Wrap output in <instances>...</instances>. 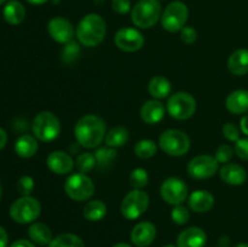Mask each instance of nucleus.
Instances as JSON below:
<instances>
[{
	"label": "nucleus",
	"mask_w": 248,
	"mask_h": 247,
	"mask_svg": "<svg viewBox=\"0 0 248 247\" xmlns=\"http://www.w3.org/2000/svg\"><path fill=\"white\" fill-rule=\"evenodd\" d=\"M74 135L81 147L87 149L98 147L106 138V121L98 115L87 114L75 124Z\"/></svg>",
	"instance_id": "f257e3e1"
},
{
	"label": "nucleus",
	"mask_w": 248,
	"mask_h": 247,
	"mask_svg": "<svg viewBox=\"0 0 248 247\" xmlns=\"http://www.w3.org/2000/svg\"><path fill=\"white\" fill-rule=\"evenodd\" d=\"M107 34V24L103 17L97 14L86 15L77 28L78 40L86 47L98 46Z\"/></svg>",
	"instance_id": "f03ea898"
},
{
	"label": "nucleus",
	"mask_w": 248,
	"mask_h": 247,
	"mask_svg": "<svg viewBox=\"0 0 248 247\" xmlns=\"http://www.w3.org/2000/svg\"><path fill=\"white\" fill-rule=\"evenodd\" d=\"M160 18L161 5L157 0H140L131 10V19L140 28H152Z\"/></svg>",
	"instance_id": "7ed1b4c3"
},
{
	"label": "nucleus",
	"mask_w": 248,
	"mask_h": 247,
	"mask_svg": "<svg viewBox=\"0 0 248 247\" xmlns=\"http://www.w3.org/2000/svg\"><path fill=\"white\" fill-rule=\"evenodd\" d=\"M31 130L35 138L41 142H52L60 136V119L51 111H41L34 118Z\"/></svg>",
	"instance_id": "20e7f679"
},
{
	"label": "nucleus",
	"mask_w": 248,
	"mask_h": 247,
	"mask_svg": "<svg viewBox=\"0 0 248 247\" xmlns=\"http://www.w3.org/2000/svg\"><path fill=\"white\" fill-rule=\"evenodd\" d=\"M41 206L35 198L22 196L17 199L10 207V216L19 224H28L36 220L40 216Z\"/></svg>",
	"instance_id": "39448f33"
},
{
	"label": "nucleus",
	"mask_w": 248,
	"mask_h": 247,
	"mask_svg": "<svg viewBox=\"0 0 248 247\" xmlns=\"http://www.w3.org/2000/svg\"><path fill=\"white\" fill-rule=\"evenodd\" d=\"M159 145L167 155L182 156L190 149V139L183 131L171 128L161 133L159 138Z\"/></svg>",
	"instance_id": "423d86ee"
},
{
	"label": "nucleus",
	"mask_w": 248,
	"mask_h": 247,
	"mask_svg": "<svg viewBox=\"0 0 248 247\" xmlns=\"http://www.w3.org/2000/svg\"><path fill=\"white\" fill-rule=\"evenodd\" d=\"M64 191L72 200L86 201L94 194V184L86 173H74L68 177L64 183Z\"/></svg>",
	"instance_id": "0eeeda50"
},
{
	"label": "nucleus",
	"mask_w": 248,
	"mask_h": 247,
	"mask_svg": "<svg viewBox=\"0 0 248 247\" xmlns=\"http://www.w3.org/2000/svg\"><path fill=\"white\" fill-rule=\"evenodd\" d=\"M166 108L173 119L186 120V119H190L195 113L196 101L188 92H176L169 98Z\"/></svg>",
	"instance_id": "6e6552de"
},
{
	"label": "nucleus",
	"mask_w": 248,
	"mask_h": 247,
	"mask_svg": "<svg viewBox=\"0 0 248 247\" xmlns=\"http://www.w3.org/2000/svg\"><path fill=\"white\" fill-rule=\"evenodd\" d=\"M149 206V196L142 189H133L121 202V215L128 220L138 219Z\"/></svg>",
	"instance_id": "1a4fd4ad"
},
{
	"label": "nucleus",
	"mask_w": 248,
	"mask_h": 247,
	"mask_svg": "<svg viewBox=\"0 0 248 247\" xmlns=\"http://www.w3.org/2000/svg\"><path fill=\"white\" fill-rule=\"evenodd\" d=\"M188 7L182 1H173L165 9L161 16V24L167 31H179L188 21Z\"/></svg>",
	"instance_id": "9d476101"
},
{
	"label": "nucleus",
	"mask_w": 248,
	"mask_h": 247,
	"mask_svg": "<svg viewBox=\"0 0 248 247\" xmlns=\"http://www.w3.org/2000/svg\"><path fill=\"white\" fill-rule=\"evenodd\" d=\"M160 195L170 205H182L189 198V190L186 184L177 177H170L160 188Z\"/></svg>",
	"instance_id": "9b49d317"
},
{
	"label": "nucleus",
	"mask_w": 248,
	"mask_h": 247,
	"mask_svg": "<svg viewBox=\"0 0 248 247\" xmlns=\"http://www.w3.org/2000/svg\"><path fill=\"white\" fill-rule=\"evenodd\" d=\"M219 169V162L212 155H199L188 165L189 176L195 179H206L215 176Z\"/></svg>",
	"instance_id": "f8f14e48"
},
{
	"label": "nucleus",
	"mask_w": 248,
	"mask_h": 247,
	"mask_svg": "<svg viewBox=\"0 0 248 247\" xmlns=\"http://www.w3.org/2000/svg\"><path fill=\"white\" fill-rule=\"evenodd\" d=\"M115 45L125 52H136L144 45V36L140 31L125 27L115 34Z\"/></svg>",
	"instance_id": "ddd939ff"
},
{
	"label": "nucleus",
	"mask_w": 248,
	"mask_h": 247,
	"mask_svg": "<svg viewBox=\"0 0 248 247\" xmlns=\"http://www.w3.org/2000/svg\"><path fill=\"white\" fill-rule=\"evenodd\" d=\"M47 31L51 38L60 44H68L74 38V27L63 17H53L47 23Z\"/></svg>",
	"instance_id": "4468645a"
},
{
	"label": "nucleus",
	"mask_w": 248,
	"mask_h": 247,
	"mask_svg": "<svg viewBox=\"0 0 248 247\" xmlns=\"http://www.w3.org/2000/svg\"><path fill=\"white\" fill-rule=\"evenodd\" d=\"M46 165L56 174H68L74 169V160L68 153L57 150L52 152L46 159Z\"/></svg>",
	"instance_id": "2eb2a0df"
},
{
	"label": "nucleus",
	"mask_w": 248,
	"mask_h": 247,
	"mask_svg": "<svg viewBox=\"0 0 248 247\" xmlns=\"http://www.w3.org/2000/svg\"><path fill=\"white\" fill-rule=\"evenodd\" d=\"M156 237V228L150 222H140L131 232V241L137 247H147L152 245Z\"/></svg>",
	"instance_id": "dca6fc26"
},
{
	"label": "nucleus",
	"mask_w": 248,
	"mask_h": 247,
	"mask_svg": "<svg viewBox=\"0 0 248 247\" xmlns=\"http://www.w3.org/2000/svg\"><path fill=\"white\" fill-rule=\"evenodd\" d=\"M207 240V235L201 228L190 227L183 230L177 237L178 247H203Z\"/></svg>",
	"instance_id": "f3484780"
},
{
	"label": "nucleus",
	"mask_w": 248,
	"mask_h": 247,
	"mask_svg": "<svg viewBox=\"0 0 248 247\" xmlns=\"http://www.w3.org/2000/svg\"><path fill=\"white\" fill-rule=\"evenodd\" d=\"M165 107L159 99H150L140 107V118L145 124L155 125L164 119Z\"/></svg>",
	"instance_id": "a211bd4d"
},
{
	"label": "nucleus",
	"mask_w": 248,
	"mask_h": 247,
	"mask_svg": "<svg viewBox=\"0 0 248 247\" xmlns=\"http://www.w3.org/2000/svg\"><path fill=\"white\" fill-rule=\"evenodd\" d=\"M188 203L194 212L205 213L215 205V196L207 190H196L189 195Z\"/></svg>",
	"instance_id": "6ab92c4d"
},
{
	"label": "nucleus",
	"mask_w": 248,
	"mask_h": 247,
	"mask_svg": "<svg viewBox=\"0 0 248 247\" xmlns=\"http://www.w3.org/2000/svg\"><path fill=\"white\" fill-rule=\"evenodd\" d=\"M220 179L229 185H241L246 182L247 172L237 164H225L219 171Z\"/></svg>",
	"instance_id": "aec40b11"
},
{
	"label": "nucleus",
	"mask_w": 248,
	"mask_h": 247,
	"mask_svg": "<svg viewBox=\"0 0 248 247\" xmlns=\"http://www.w3.org/2000/svg\"><path fill=\"white\" fill-rule=\"evenodd\" d=\"M228 69L236 77H242L248 73V50L239 48L230 55L228 60Z\"/></svg>",
	"instance_id": "412c9836"
},
{
	"label": "nucleus",
	"mask_w": 248,
	"mask_h": 247,
	"mask_svg": "<svg viewBox=\"0 0 248 247\" xmlns=\"http://www.w3.org/2000/svg\"><path fill=\"white\" fill-rule=\"evenodd\" d=\"M225 106L232 114L248 113V90L232 91L227 97Z\"/></svg>",
	"instance_id": "4be33fe9"
},
{
	"label": "nucleus",
	"mask_w": 248,
	"mask_h": 247,
	"mask_svg": "<svg viewBox=\"0 0 248 247\" xmlns=\"http://www.w3.org/2000/svg\"><path fill=\"white\" fill-rule=\"evenodd\" d=\"M28 235L31 242H34L36 245H40V246H48L50 242L53 240L52 232H51L50 228L40 222L33 223L29 227Z\"/></svg>",
	"instance_id": "5701e85b"
},
{
	"label": "nucleus",
	"mask_w": 248,
	"mask_h": 247,
	"mask_svg": "<svg viewBox=\"0 0 248 247\" xmlns=\"http://www.w3.org/2000/svg\"><path fill=\"white\" fill-rule=\"evenodd\" d=\"M171 82L161 75L154 77L148 84V91L156 99H164L169 97V94L171 93Z\"/></svg>",
	"instance_id": "b1692460"
},
{
	"label": "nucleus",
	"mask_w": 248,
	"mask_h": 247,
	"mask_svg": "<svg viewBox=\"0 0 248 247\" xmlns=\"http://www.w3.org/2000/svg\"><path fill=\"white\" fill-rule=\"evenodd\" d=\"M38 140L31 135H23L16 140L15 152L21 157H31L38 152Z\"/></svg>",
	"instance_id": "393cba45"
},
{
	"label": "nucleus",
	"mask_w": 248,
	"mask_h": 247,
	"mask_svg": "<svg viewBox=\"0 0 248 247\" xmlns=\"http://www.w3.org/2000/svg\"><path fill=\"white\" fill-rule=\"evenodd\" d=\"M4 19L10 24H19L26 17V10L24 6L17 0H11L7 2L2 11Z\"/></svg>",
	"instance_id": "a878e982"
},
{
	"label": "nucleus",
	"mask_w": 248,
	"mask_h": 247,
	"mask_svg": "<svg viewBox=\"0 0 248 247\" xmlns=\"http://www.w3.org/2000/svg\"><path fill=\"white\" fill-rule=\"evenodd\" d=\"M107 215V205L102 200H91L85 205L82 216L90 222H98Z\"/></svg>",
	"instance_id": "bb28decb"
},
{
	"label": "nucleus",
	"mask_w": 248,
	"mask_h": 247,
	"mask_svg": "<svg viewBox=\"0 0 248 247\" xmlns=\"http://www.w3.org/2000/svg\"><path fill=\"white\" fill-rule=\"evenodd\" d=\"M106 144L107 147L110 148H119L126 144L128 140V131L125 127L121 126H116L113 127L108 133L106 135Z\"/></svg>",
	"instance_id": "cd10ccee"
},
{
	"label": "nucleus",
	"mask_w": 248,
	"mask_h": 247,
	"mask_svg": "<svg viewBox=\"0 0 248 247\" xmlns=\"http://www.w3.org/2000/svg\"><path fill=\"white\" fill-rule=\"evenodd\" d=\"M47 247H85V244L78 235L65 232L55 237Z\"/></svg>",
	"instance_id": "c85d7f7f"
},
{
	"label": "nucleus",
	"mask_w": 248,
	"mask_h": 247,
	"mask_svg": "<svg viewBox=\"0 0 248 247\" xmlns=\"http://www.w3.org/2000/svg\"><path fill=\"white\" fill-rule=\"evenodd\" d=\"M156 144L152 139H140L135 145V154L140 159H150L156 154Z\"/></svg>",
	"instance_id": "c756f323"
},
{
	"label": "nucleus",
	"mask_w": 248,
	"mask_h": 247,
	"mask_svg": "<svg viewBox=\"0 0 248 247\" xmlns=\"http://www.w3.org/2000/svg\"><path fill=\"white\" fill-rule=\"evenodd\" d=\"M94 156H96L97 165L99 167H107L113 162V160L116 157V152L115 148L110 147H103L99 148L94 153Z\"/></svg>",
	"instance_id": "7c9ffc66"
},
{
	"label": "nucleus",
	"mask_w": 248,
	"mask_h": 247,
	"mask_svg": "<svg viewBox=\"0 0 248 247\" xmlns=\"http://www.w3.org/2000/svg\"><path fill=\"white\" fill-rule=\"evenodd\" d=\"M81 55L80 51V46L78 45L75 41H70V43L65 44L64 48L62 51V61L65 64H73L78 58Z\"/></svg>",
	"instance_id": "2f4dec72"
},
{
	"label": "nucleus",
	"mask_w": 248,
	"mask_h": 247,
	"mask_svg": "<svg viewBox=\"0 0 248 247\" xmlns=\"http://www.w3.org/2000/svg\"><path fill=\"white\" fill-rule=\"evenodd\" d=\"M96 165V156H94V154H91V153H82L77 159V167L81 173L91 172Z\"/></svg>",
	"instance_id": "473e14b6"
},
{
	"label": "nucleus",
	"mask_w": 248,
	"mask_h": 247,
	"mask_svg": "<svg viewBox=\"0 0 248 247\" xmlns=\"http://www.w3.org/2000/svg\"><path fill=\"white\" fill-rule=\"evenodd\" d=\"M149 182V176H148L147 171L144 169H135L130 174V184L135 189H142Z\"/></svg>",
	"instance_id": "72a5a7b5"
},
{
	"label": "nucleus",
	"mask_w": 248,
	"mask_h": 247,
	"mask_svg": "<svg viewBox=\"0 0 248 247\" xmlns=\"http://www.w3.org/2000/svg\"><path fill=\"white\" fill-rule=\"evenodd\" d=\"M171 218L176 224L184 225L188 223L189 218H190V212L186 206L176 205L171 212Z\"/></svg>",
	"instance_id": "f704fd0d"
},
{
	"label": "nucleus",
	"mask_w": 248,
	"mask_h": 247,
	"mask_svg": "<svg viewBox=\"0 0 248 247\" xmlns=\"http://www.w3.org/2000/svg\"><path fill=\"white\" fill-rule=\"evenodd\" d=\"M17 190L22 196H29L34 190V179L29 176H22L17 182Z\"/></svg>",
	"instance_id": "c9c22d12"
},
{
	"label": "nucleus",
	"mask_w": 248,
	"mask_h": 247,
	"mask_svg": "<svg viewBox=\"0 0 248 247\" xmlns=\"http://www.w3.org/2000/svg\"><path fill=\"white\" fill-rule=\"evenodd\" d=\"M232 155H234V149H232L230 145L223 144L216 152V159L219 164H229L230 160L232 159Z\"/></svg>",
	"instance_id": "e433bc0d"
},
{
	"label": "nucleus",
	"mask_w": 248,
	"mask_h": 247,
	"mask_svg": "<svg viewBox=\"0 0 248 247\" xmlns=\"http://www.w3.org/2000/svg\"><path fill=\"white\" fill-rule=\"evenodd\" d=\"M223 135L230 142H237L240 139V131L236 125L232 123H227L223 126Z\"/></svg>",
	"instance_id": "4c0bfd02"
},
{
	"label": "nucleus",
	"mask_w": 248,
	"mask_h": 247,
	"mask_svg": "<svg viewBox=\"0 0 248 247\" xmlns=\"http://www.w3.org/2000/svg\"><path fill=\"white\" fill-rule=\"evenodd\" d=\"M181 39L186 44L190 45V44L195 43L198 39V31L193 27H184L181 31Z\"/></svg>",
	"instance_id": "58836bf2"
},
{
	"label": "nucleus",
	"mask_w": 248,
	"mask_h": 247,
	"mask_svg": "<svg viewBox=\"0 0 248 247\" xmlns=\"http://www.w3.org/2000/svg\"><path fill=\"white\" fill-rule=\"evenodd\" d=\"M234 150L240 159L248 161V138H244V139H239L237 142H235Z\"/></svg>",
	"instance_id": "ea45409f"
},
{
	"label": "nucleus",
	"mask_w": 248,
	"mask_h": 247,
	"mask_svg": "<svg viewBox=\"0 0 248 247\" xmlns=\"http://www.w3.org/2000/svg\"><path fill=\"white\" fill-rule=\"evenodd\" d=\"M111 7L115 12L120 15H125L130 12L131 1L130 0H113L111 1Z\"/></svg>",
	"instance_id": "a19ab883"
},
{
	"label": "nucleus",
	"mask_w": 248,
	"mask_h": 247,
	"mask_svg": "<svg viewBox=\"0 0 248 247\" xmlns=\"http://www.w3.org/2000/svg\"><path fill=\"white\" fill-rule=\"evenodd\" d=\"M10 247H35V245H34V242L28 241V240L21 239L15 241Z\"/></svg>",
	"instance_id": "79ce46f5"
},
{
	"label": "nucleus",
	"mask_w": 248,
	"mask_h": 247,
	"mask_svg": "<svg viewBox=\"0 0 248 247\" xmlns=\"http://www.w3.org/2000/svg\"><path fill=\"white\" fill-rule=\"evenodd\" d=\"M7 242H9V236L6 230L0 227V247H7Z\"/></svg>",
	"instance_id": "37998d69"
},
{
	"label": "nucleus",
	"mask_w": 248,
	"mask_h": 247,
	"mask_svg": "<svg viewBox=\"0 0 248 247\" xmlns=\"http://www.w3.org/2000/svg\"><path fill=\"white\" fill-rule=\"evenodd\" d=\"M240 126H241L242 132H244L246 136H248V113H246L244 116H242Z\"/></svg>",
	"instance_id": "c03bdc74"
},
{
	"label": "nucleus",
	"mask_w": 248,
	"mask_h": 247,
	"mask_svg": "<svg viewBox=\"0 0 248 247\" xmlns=\"http://www.w3.org/2000/svg\"><path fill=\"white\" fill-rule=\"evenodd\" d=\"M6 143H7L6 131L2 130V128H0V150H1L5 145H6Z\"/></svg>",
	"instance_id": "a18cd8bd"
},
{
	"label": "nucleus",
	"mask_w": 248,
	"mask_h": 247,
	"mask_svg": "<svg viewBox=\"0 0 248 247\" xmlns=\"http://www.w3.org/2000/svg\"><path fill=\"white\" fill-rule=\"evenodd\" d=\"M28 2H31V4L33 5H43L45 4V2H47L48 0H27Z\"/></svg>",
	"instance_id": "49530a36"
},
{
	"label": "nucleus",
	"mask_w": 248,
	"mask_h": 247,
	"mask_svg": "<svg viewBox=\"0 0 248 247\" xmlns=\"http://www.w3.org/2000/svg\"><path fill=\"white\" fill-rule=\"evenodd\" d=\"M113 247H132V246H131V245H128V244H126V242H120V244L114 245Z\"/></svg>",
	"instance_id": "de8ad7c7"
},
{
	"label": "nucleus",
	"mask_w": 248,
	"mask_h": 247,
	"mask_svg": "<svg viewBox=\"0 0 248 247\" xmlns=\"http://www.w3.org/2000/svg\"><path fill=\"white\" fill-rule=\"evenodd\" d=\"M235 247H248V244H246V242H244V244H239L236 245Z\"/></svg>",
	"instance_id": "09e8293b"
},
{
	"label": "nucleus",
	"mask_w": 248,
	"mask_h": 247,
	"mask_svg": "<svg viewBox=\"0 0 248 247\" xmlns=\"http://www.w3.org/2000/svg\"><path fill=\"white\" fill-rule=\"evenodd\" d=\"M165 247H178V246H173V245H167V246H165Z\"/></svg>",
	"instance_id": "8fccbe9b"
},
{
	"label": "nucleus",
	"mask_w": 248,
	"mask_h": 247,
	"mask_svg": "<svg viewBox=\"0 0 248 247\" xmlns=\"http://www.w3.org/2000/svg\"><path fill=\"white\" fill-rule=\"evenodd\" d=\"M5 1H6V0H0V5H1V4H4Z\"/></svg>",
	"instance_id": "3c124183"
},
{
	"label": "nucleus",
	"mask_w": 248,
	"mask_h": 247,
	"mask_svg": "<svg viewBox=\"0 0 248 247\" xmlns=\"http://www.w3.org/2000/svg\"><path fill=\"white\" fill-rule=\"evenodd\" d=\"M0 198H1V185H0Z\"/></svg>",
	"instance_id": "603ef678"
}]
</instances>
